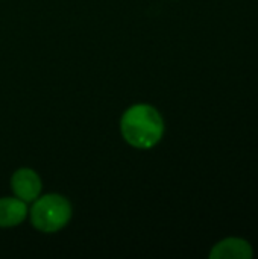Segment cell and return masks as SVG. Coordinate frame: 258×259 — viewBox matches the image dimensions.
Here are the masks:
<instances>
[{"instance_id": "1", "label": "cell", "mask_w": 258, "mask_h": 259, "mask_svg": "<svg viewBox=\"0 0 258 259\" xmlns=\"http://www.w3.org/2000/svg\"><path fill=\"white\" fill-rule=\"evenodd\" d=\"M120 131L125 141L132 147L151 149L163 138L164 121L154 106L138 103L125 111L120 121Z\"/></svg>"}, {"instance_id": "4", "label": "cell", "mask_w": 258, "mask_h": 259, "mask_svg": "<svg viewBox=\"0 0 258 259\" xmlns=\"http://www.w3.org/2000/svg\"><path fill=\"white\" fill-rule=\"evenodd\" d=\"M252 247L249 243H246L245 240L240 238H227L224 241H220L219 244H216L210 253V258L216 259H248L252 258Z\"/></svg>"}, {"instance_id": "2", "label": "cell", "mask_w": 258, "mask_h": 259, "mask_svg": "<svg viewBox=\"0 0 258 259\" xmlns=\"http://www.w3.org/2000/svg\"><path fill=\"white\" fill-rule=\"evenodd\" d=\"M71 219L70 202L59 194H47L38 199L30 209L32 225L46 234L62 229Z\"/></svg>"}, {"instance_id": "3", "label": "cell", "mask_w": 258, "mask_h": 259, "mask_svg": "<svg viewBox=\"0 0 258 259\" xmlns=\"http://www.w3.org/2000/svg\"><path fill=\"white\" fill-rule=\"evenodd\" d=\"M11 188L14 194L23 202H33L41 191V179L30 168H20L11 178Z\"/></svg>"}, {"instance_id": "5", "label": "cell", "mask_w": 258, "mask_h": 259, "mask_svg": "<svg viewBox=\"0 0 258 259\" xmlns=\"http://www.w3.org/2000/svg\"><path fill=\"white\" fill-rule=\"evenodd\" d=\"M27 215L26 202L21 199L5 197L0 199V228H14L20 225Z\"/></svg>"}]
</instances>
